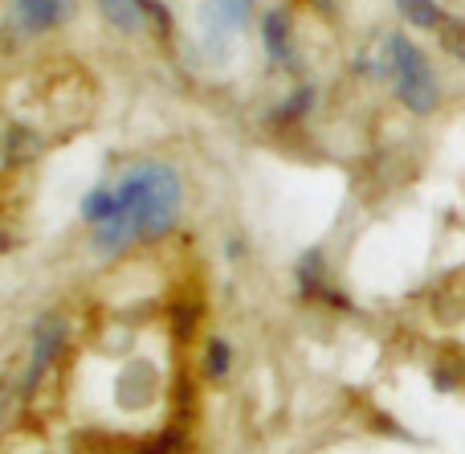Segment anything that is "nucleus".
Masks as SVG:
<instances>
[{
  "label": "nucleus",
  "instance_id": "obj_1",
  "mask_svg": "<svg viewBox=\"0 0 465 454\" xmlns=\"http://www.w3.org/2000/svg\"><path fill=\"white\" fill-rule=\"evenodd\" d=\"M114 213L94 229V246L103 254H123L139 242H155L180 221L184 180L172 164L143 160L114 180Z\"/></svg>",
  "mask_w": 465,
  "mask_h": 454
},
{
  "label": "nucleus",
  "instance_id": "obj_2",
  "mask_svg": "<svg viewBox=\"0 0 465 454\" xmlns=\"http://www.w3.org/2000/svg\"><path fill=\"white\" fill-rule=\"evenodd\" d=\"M384 49H388V70H392L396 82V98L412 115H433L441 106V82H437V70L425 57V49L417 41H409L404 33H392L384 41Z\"/></svg>",
  "mask_w": 465,
  "mask_h": 454
},
{
  "label": "nucleus",
  "instance_id": "obj_3",
  "mask_svg": "<svg viewBox=\"0 0 465 454\" xmlns=\"http://www.w3.org/2000/svg\"><path fill=\"white\" fill-rule=\"evenodd\" d=\"M253 5H257V0H204V5H201L204 45H209L213 54H221V49H225L229 41L249 25Z\"/></svg>",
  "mask_w": 465,
  "mask_h": 454
},
{
  "label": "nucleus",
  "instance_id": "obj_4",
  "mask_svg": "<svg viewBox=\"0 0 465 454\" xmlns=\"http://www.w3.org/2000/svg\"><path fill=\"white\" fill-rule=\"evenodd\" d=\"M62 348H65V319L62 316H41L37 328H33V340H29V373H25V385H21L25 398L37 393L41 377L57 365Z\"/></svg>",
  "mask_w": 465,
  "mask_h": 454
},
{
  "label": "nucleus",
  "instance_id": "obj_5",
  "mask_svg": "<svg viewBox=\"0 0 465 454\" xmlns=\"http://www.w3.org/2000/svg\"><path fill=\"white\" fill-rule=\"evenodd\" d=\"M262 41H265V54H270L273 66H286L294 45H290V16L282 8H270L262 21Z\"/></svg>",
  "mask_w": 465,
  "mask_h": 454
},
{
  "label": "nucleus",
  "instance_id": "obj_6",
  "mask_svg": "<svg viewBox=\"0 0 465 454\" xmlns=\"http://www.w3.org/2000/svg\"><path fill=\"white\" fill-rule=\"evenodd\" d=\"M25 33H45L62 21V0H13Z\"/></svg>",
  "mask_w": 465,
  "mask_h": 454
},
{
  "label": "nucleus",
  "instance_id": "obj_7",
  "mask_svg": "<svg viewBox=\"0 0 465 454\" xmlns=\"http://www.w3.org/2000/svg\"><path fill=\"white\" fill-rule=\"evenodd\" d=\"M98 8H103V16L114 25V29L123 33H139L143 29V16H147V0H98Z\"/></svg>",
  "mask_w": 465,
  "mask_h": 454
},
{
  "label": "nucleus",
  "instance_id": "obj_8",
  "mask_svg": "<svg viewBox=\"0 0 465 454\" xmlns=\"http://www.w3.org/2000/svg\"><path fill=\"white\" fill-rule=\"evenodd\" d=\"M396 13H401V21L417 25V29H441L445 25V13L437 0H396Z\"/></svg>",
  "mask_w": 465,
  "mask_h": 454
},
{
  "label": "nucleus",
  "instance_id": "obj_9",
  "mask_svg": "<svg viewBox=\"0 0 465 454\" xmlns=\"http://www.w3.org/2000/svg\"><path fill=\"white\" fill-rule=\"evenodd\" d=\"M111 213H114V188L111 185H98L82 197V221H86V226L98 229L103 221H111Z\"/></svg>",
  "mask_w": 465,
  "mask_h": 454
},
{
  "label": "nucleus",
  "instance_id": "obj_10",
  "mask_svg": "<svg viewBox=\"0 0 465 454\" xmlns=\"http://www.w3.org/2000/svg\"><path fill=\"white\" fill-rule=\"evenodd\" d=\"M204 377L209 381H225L229 368H232V344L225 340V336H213L209 348H204Z\"/></svg>",
  "mask_w": 465,
  "mask_h": 454
},
{
  "label": "nucleus",
  "instance_id": "obj_11",
  "mask_svg": "<svg viewBox=\"0 0 465 454\" xmlns=\"http://www.w3.org/2000/svg\"><path fill=\"white\" fill-rule=\"evenodd\" d=\"M298 283H302L306 295H319L322 283H327V262H322L319 250H311L302 262H298Z\"/></svg>",
  "mask_w": 465,
  "mask_h": 454
},
{
  "label": "nucleus",
  "instance_id": "obj_12",
  "mask_svg": "<svg viewBox=\"0 0 465 454\" xmlns=\"http://www.w3.org/2000/svg\"><path fill=\"white\" fill-rule=\"evenodd\" d=\"M37 152H41V144H37V136H33V131H21V127H16L13 136L5 139V160H8V164H29Z\"/></svg>",
  "mask_w": 465,
  "mask_h": 454
},
{
  "label": "nucleus",
  "instance_id": "obj_13",
  "mask_svg": "<svg viewBox=\"0 0 465 454\" xmlns=\"http://www.w3.org/2000/svg\"><path fill=\"white\" fill-rule=\"evenodd\" d=\"M311 103H314V90L311 86H298L294 95H290L286 103L273 111V119H278V123H294V119H302V115L311 111Z\"/></svg>",
  "mask_w": 465,
  "mask_h": 454
},
{
  "label": "nucleus",
  "instance_id": "obj_14",
  "mask_svg": "<svg viewBox=\"0 0 465 454\" xmlns=\"http://www.w3.org/2000/svg\"><path fill=\"white\" fill-rule=\"evenodd\" d=\"M143 454H184V434H180V430H163Z\"/></svg>",
  "mask_w": 465,
  "mask_h": 454
}]
</instances>
